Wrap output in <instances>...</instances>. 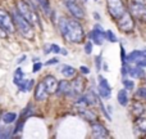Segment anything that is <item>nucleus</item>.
<instances>
[{
	"mask_svg": "<svg viewBox=\"0 0 146 139\" xmlns=\"http://www.w3.org/2000/svg\"><path fill=\"white\" fill-rule=\"evenodd\" d=\"M49 95V91L48 89H46L45 84L41 81V83H38L37 85H36L35 88V99L36 101H46V98H48Z\"/></svg>",
	"mask_w": 146,
	"mask_h": 139,
	"instance_id": "10",
	"label": "nucleus"
},
{
	"mask_svg": "<svg viewBox=\"0 0 146 139\" xmlns=\"http://www.w3.org/2000/svg\"><path fill=\"white\" fill-rule=\"evenodd\" d=\"M92 15H94V18H95L96 21H100V14H99V13L94 12V13H92Z\"/></svg>",
	"mask_w": 146,
	"mask_h": 139,
	"instance_id": "38",
	"label": "nucleus"
},
{
	"mask_svg": "<svg viewBox=\"0 0 146 139\" xmlns=\"http://www.w3.org/2000/svg\"><path fill=\"white\" fill-rule=\"evenodd\" d=\"M117 25H118L119 30L123 31V32H132L135 28V21H133V17L129 12H124L122 14L121 18L115 21Z\"/></svg>",
	"mask_w": 146,
	"mask_h": 139,
	"instance_id": "5",
	"label": "nucleus"
},
{
	"mask_svg": "<svg viewBox=\"0 0 146 139\" xmlns=\"http://www.w3.org/2000/svg\"><path fill=\"white\" fill-rule=\"evenodd\" d=\"M95 1H98V0H95Z\"/></svg>",
	"mask_w": 146,
	"mask_h": 139,
	"instance_id": "43",
	"label": "nucleus"
},
{
	"mask_svg": "<svg viewBox=\"0 0 146 139\" xmlns=\"http://www.w3.org/2000/svg\"><path fill=\"white\" fill-rule=\"evenodd\" d=\"M136 121H137L136 122L137 129L141 133H146V119H137Z\"/></svg>",
	"mask_w": 146,
	"mask_h": 139,
	"instance_id": "26",
	"label": "nucleus"
},
{
	"mask_svg": "<svg viewBox=\"0 0 146 139\" xmlns=\"http://www.w3.org/2000/svg\"><path fill=\"white\" fill-rule=\"evenodd\" d=\"M32 113H33V111H32V104H28V106L26 107L25 109H23V112H22V115H21V117H22L23 120H26L27 117H30Z\"/></svg>",
	"mask_w": 146,
	"mask_h": 139,
	"instance_id": "27",
	"label": "nucleus"
},
{
	"mask_svg": "<svg viewBox=\"0 0 146 139\" xmlns=\"http://www.w3.org/2000/svg\"><path fill=\"white\" fill-rule=\"evenodd\" d=\"M33 84H35V81H33L32 79H30V80H25V79H23V80L18 84V89H19L21 91H30L31 89H32Z\"/></svg>",
	"mask_w": 146,
	"mask_h": 139,
	"instance_id": "17",
	"label": "nucleus"
},
{
	"mask_svg": "<svg viewBox=\"0 0 146 139\" xmlns=\"http://www.w3.org/2000/svg\"><path fill=\"white\" fill-rule=\"evenodd\" d=\"M135 1H137V3H144V4H146V0H135Z\"/></svg>",
	"mask_w": 146,
	"mask_h": 139,
	"instance_id": "42",
	"label": "nucleus"
},
{
	"mask_svg": "<svg viewBox=\"0 0 146 139\" xmlns=\"http://www.w3.org/2000/svg\"><path fill=\"white\" fill-rule=\"evenodd\" d=\"M80 115L83 117V119H86V121H95V119H96L95 113H94L92 111H88V109H86V108L80 109Z\"/></svg>",
	"mask_w": 146,
	"mask_h": 139,
	"instance_id": "19",
	"label": "nucleus"
},
{
	"mask_svg": "<svg viewBox=\"0 0 146 139\" xmlns=\"http://www.w3.org/2000/svg\"><path fill=\"white\" fill-rule=\"evenodd\" d=\"M98 93L101 98L104 99H109L111 97V89H106V88H101L98 85Z\"/></svg>",
	"mask_w": 146,
	"mask_h": 139,
	"instance_id": "21",
	"label": "nucleus"
},
{
	"mask_svg": "<svg viewBox=\"0 0 146 139\" xmlns=\"http://www.w3.org/2000/svg\"><path fill=\"white\" fill-rule=\"evenodd\" d=\"M25 59H26V56H22V57H21V58H18L17 63H18V64H19V63H22V62L25 61Z\"/></svg>",
	"mask_w": 146,
	"mask_h": 139,
	"instance_id": "39",
	"label": "nucleus"
},
{
	"mask_svg": "<svg viewBox=\"0 0 146 139\" xmlns=\"http://www.w3.org/2000/svg\"><path fill=\"white\" fill-rule=\"evenodd\" d=\"M59 31L63 35L64 39H67L71 43L80 44L85 39V31L83 27L77 19H72V18L62 17L59 18Z\"/></svg>",
	"mask_w": 146,
	"mask_h": 139,
	"instance_id": "1",
	"label": "nucleus"
},
{
	"mask_svg": "<svg viewBox=\"0 0 146 139\" xmlns=\"http://www.w3.org/2000/svg\"><path fill=\"white\" fill-rule=\"evenodd\" d=\"M36 1H37L38 8H40L46 15L50 14L51 9H50V3H49V0H36Z\"/></svg>",
	"mask_w": 146,
	"mask_h": 139,
	"instance_id": "18",
	"label": "nucleus"
},
{
	"mask_svg": "<svg viewBox=\"0 0 146 139\" xmlns=\"http://www.w3.org/2000/svg\"><path fill=\"white\" fill-rule=\"evenodd\" d=\"M60 54H63V56H67V54H68V52H67V50H66V49L60 48Z\"/></svg>",
	"mask_w": 146,
	"mask_h": 139,
	"instance_id": "40",
	"label": "nucleus"
},
{
	"mask_svg": "<svg viewBox=\"0 0 146 139\" xmlns=\"http://www.w3.org/2000/svg\"><path fill=\"white\" fill-rule=\"evenodd\" d=\"M88 39L96 45H103L104 40H105V31L103 30L100 25H95L88 34Z\"/></svg>",
	"mask_w": 146,
	"mask_h": 139,
	"instance_id": "8",
	"label": "nucleus"
},
{
	"mask_svg": "<svg viewBox=\"0 0 146 139\" xmlns=\"http://www.w3.org/2000/svg\"><path fill=\"white\" fill-rule=\"evenodd\" d=\"M106 4H108V12L111 15V18L114 19H118L122 17L124 12H126V8L122 0H106Z\"/></svg>",
	"mask_w": 146,
	"mask_h": 139,
	"instance_id": "4",
	"label": "nucleus"
},
{
	"mask_svg": "<svg viewBox=\"0 0 146 139\" xmlns=\"http://www.w3.org/2000/svg\"><path fill=\"white\" fill-rule=\"evenodd\" d=\"M129 71H131V63H128V62H123V64H122V76L123 77H127V76L129 75Z\"/></svg>",
	"mask_w": 146,
	"mask_h": 139,
	"instance_id": "24",
	"label": "nucleus"
},
{
	"mask_svg": "<svg viewBox=\"0 0 146 139\" xmlns=\"http://www.w3.org/2000/svg\"><path fill=\"white\" fill-rule=\"evenodd\" d=\"M12 18H13V21H14L15 28H18L19 32L22 34L25 38H27V39L33 38V25H31L27 19H25L18 12H13Z\"/></svg>",
	"mask_w": 146,
	"mask_h": 139,
	"instance_id": "2",
	"label": "nucleus"
},
{
	"mask_svg": "<svg viewBox=\"0 0 146 139\" xmlns=\"http://www.w3.org/2000/svg\"><path fill=\"white\" fill-rule=\"evenodd\" d=\"M17 12L22 15L25 19H27L31 25H35V23H40L37 19V14H36V10L31 7L30 4H27L23 0H18L17 3Z\"/></svg>",
	"mask_w": 146,
	"mask_h": 139,
	"instance_id": "3",
	"label": "nucleus"
},
{
	"mask_svg": "<svg viewBox=\"0 0 146 139\" xmlns=\"http://www.w3.org/2000/svg\"><path fill=\"white\" fill-rule=\"evenodd\" d=\"M69 91H71V84H69V81H67V80L59 81L55 93L58 95H68Z\"/></svg>",
	"mask_w": 146,
	"mask_h": 139,
	"instance_id": "12",
	"label": "nucleus"
},
{
	"mask_svg": "<svg viewBox=\"0 0 146 139\" xmlns=\"http://www.w3.org/2000/svg\"><path fill=\"white\" fill-rule=\"evenodd\" d=\"M117 99H118V103L121 104V106L126 107L127 104H128V90L127 89H121V90L118 91V94H117Z\"/></svg>",
	"mask_w": 146,
	"mask_h": 139,
	"instance_id": "14",
	"label": "nucleus"
},
{
	"mask_svg": "<svg viewBox=\"0 0 146 139\" xmlns=\"http://www.w3.org/2000/svg\"><path fill=\"white\" fill-rule=\"evenodd\" d=\"M80 70H81V72H82L83 75H88V73H90V68H88L87 66H81Z\"/></svg>",
	"mask_w": 146,
	"mask_h": 139,
	"instance_id": "36",
	"label": "nucleus"
},
{
	"mask_svg": "<svg viewBox=\"0 0 146 139\" xmlns=\"http://www.w3.org/2000/svg\"><path fill=\"white\" fill-rule=\"evenodd\" d=\"M22 80H23V71L19 67V68H17L15 70V72H14V84L15 85H18Z\"/></svg>",
	"mask_w": 146,
	"mask_h": 139,
	"instance_id": "23",
	"label": "nucleus"
},
{
	"mask_svg": "<svg viewBox=\"0 0 146 139\" xmlns=\"http://www.w3.org/2000/svg\"><path fill=\"white\" fill-rule=\"evenodd\" d=\"M136 66H140V67H146V57H140L139 59H136V61L133 62Z\"/></svg>",
	"mask_w": 146,
	"mask_h": 139,
	"instance_id": "30",
	"label": "nucleus"
},
{
	"mask_svg": "<svg viewBox=\"0 0 146 139\" xmlns=\"http://www.w3.org/2000/svg\"><path fill=\"white\" fill-rule=\"evenodd\" d=\"M3 122L4 124H7V125H9V124H13V122L17 120V115L14 113V112H7V113H4L3 115Z\"/></svg>",
	"mask_w": 146,
	"mask_h": 139,
	"instance_id": "20",
	"label": "nucleus"
},
{
	"mask_svg": "<svg viewBox=\"0 0 146 139\" xmlns=\"http://www.w3.org/2000/svg\"><path fill=\"white\" fill-rule=\"evenodd\" d=\"M92 46H94V43L91 40L86 41V44H85V53L86 54H91V53H92Z\"/></svg>",
	"mask_w": 146,
	"mask_h": 139,
	"instance_id": "29",
	"label": "nucleus"
},
{
	"mask_svg": "<svg viewBox=\"0 0 146 139\" xmlns=\"http://www.w3.org/2000/svg\"><path fill=\"white\" fill-rule=\"evenodd\" d=\"M98 104H99V106H100V109H101V111H103L104 116H105L106 119L109 120V121H111V116H110V115H109V112L106 111V108H105V106H104V104H103V102H101V101H99V103H98Z\"/></svg>",
	"mask_w": 146,
	"mask_h": 139,
	"instance_id": "28",
	"label": "nucleus"
},
{
	"mask_svg": "<svg viewBox=\"0 0 146 139\" xmlns=\"http://www.w3.org/2000/svg\"><path fill=\"white\" fill-rule=\"evenodd\" d=\"M58 62H59V59H58V58H51L50 61L46 62V66H50V64H56Z\"/></svg>",
	"mask_w": 146,
	"mask_h": 139,
	"instance_id": "37",
	"label": "nucleus"
},
{
	"mask_svg": "<svg viewBox=\"0 0 146 139\" xmlns=\"http://www.w3.org/2000/svg\"><path fill=\"white\" fill-rule=\"evenodd\" d=\"M140 57H146V50H140V49H137V50L131 52V53L126 57V62L133 63V62L136 61V59H139Z\"/></svg>",
	"mask_w": 146,
	"mask_h": 139,
	"instance_id": "13",
	"label": "nucleus"
},
{
	"mask_svg": "<svg viewBox=\"0 0 146 139\" xmlns=\"http://www.w3.org/2000/svg\"><path fill=\"white\" fill-rule=\"evenodd\" d=\"M41 67H42V63H41V62H37V61H36L35 63H33L32 71H33V72H38V71L41 70Z\"/></svg>",
	"mask_w": 146,
	"mask_h": 139,
	"instance_id": "34",
	"label": "nucleus"
},
{
	"mask_svg": "<svg viewBox=\"0 0 146 139\" xmlns=\"http://www.w3.org/2000/svg\"><path fill=\"white\" fill-rule=\"evenodd\" d=\"M103 71H109V66H108V63H103Z\"/></svg>",
	"mask_w": 146,
	"mask_h": 139,
	"instance_id": "41",
	"label": "nucleus"
},
{
	"mask_svg": "<svg viewBox=\"0 0 146 139\" xmlns=\"http://www.w3.org/2000/svg\"><path fill=\"white\" fill-rule=\"evenodd\" d=\"M0 28L8 34H13L15 31L14 21H13L12 15L4 9H0Z\"/></svg>",
	"mask_w": 146,
	"mask_h": 139,
	"instance_id": "6",
	"label": "nucleus"
},
{
	"mask_svg": "<svg viewBox=\"0 0 146 139\" xmlns=\"http://www.w3.org/2000/svg\"><path fill=\"white\" fill-rule=\"evenodd\" d=\"M129 76L132 79H142L145 76V70L144 67H140V66H135V67H131V71H129Z\"/></svg>",
	"mask_w": 146,
	"mask_h": 139,
	"instance_id": "16",
	"label": "nucleus"
},
{
	"mask_svg": "<svg viewBox=\"0 0 146 139\" xmlns=\"http://www.w3.org/2000/svg\"><path fill=\"white\" fill-rule=\"evenodd\" d=\"M129 13L136 19L141 21V22H146V4H144V3L133 1L129 5Z\"/></svg>",
	"mask_w": 146,
	"mask_h": 139,
	"instance_id": "7",
	"label": "nucleus"
},
{
	"mask_svg": "<svg viewBox=\"0 0 146 139\" xmlns=\"http://www.w3.org/2000/svg\"><path fill=\"white\" fill-rule=\"evenodd\" d=\"M136 97H139V98H142L146 101V88H140L139 90L136 91Z\"/></svg>",
	"mask_w": 146,
	"mask_h": 139,
	"instance_id": "33",
	"label": "nucleus"
},
{
	"mask_svg": "<svg viewBox=\"0 0 146 139\" xmlns=\"http://www.w3.org/2000/svg\"><path fill=\"white\" fill-rule=\"evenodd\" d=\"M126 49L123 48V45H121V58H122V63L126 62Z\"/></svg>",
	"mask_w": 146,
	"mask_h": 139,
	"instance_id": "35",
	"label": "nucleus"
},
{
	"mask_svg": "<svg viewBox=\"0 0 146 139\" xmlns=\"http://www.w3.org/2000/svg\"><path fill=\"white\" fill-rule=\"evenodd\" d=\"M49 49H50V53H60V46L56 45V44H49Z\"/></svg>",
	"mask_w": 146,
	"mask_h": 139,
	"instance_id": "32",
	"label": "nucleus"
},
{
	"mask_svg": "<svg viewBox=\"0 0 146 139\" xmlns=\"http://www.w3.org/2000/svg\"><path fill=\"white\" fill-rule=\"evenodd\" d=\"M42 83L45 84V86H46V89H48L49 94L55 93V91H56V88H58V80H56L54 76H51V75L45 76V77H44V80H42Z\"/></svg>",
	"mask_w": 146,
	"mask_h": 139,
	"instance_id": "11",
	"label": "nucleus"
},
{
	"mask_svg": "<svg viewBox=\"0 0 146 139\" xmlns=\"http://www.w3.org/2000/svg\"><path fill=\"white\" fill-rule=\"evenodd\" d=\"M59 71H60V73L64 77H73L76 75V68L72 67L71 64H62Z\"/></svg>",
	"mask_w": 146,
	"mask_h": 139,
	"instance_id": "15",
	"label": "nucleus"
},
{
	"mask_svg": "<svg viewBox=\"0 0 146 139\" xmlns=\"http://www.w3.org/2000/svg\"><path fill=\"white\" fill-rule=\"evenodd\" d=\"M91 132L95 138H106L109 135V132L104 125H101L100 122H92L91 124Z\"/></svg>",
	"mask_w": 146,
	"mask_h": 139,
	"instance_id": "9",
	"label": "nucleus"
},
{
	"mask_svg": "<svg viewBox=\"0 0 146 139\" xmlns=\"http://www.w3.org/2000/svg\"><path fill=\"white\" fill-rule=\"evenodd\" d=\"M105 39L109 41V43H118V38H117V35L111 30L105 31Z\"/></svg>",
	"mask_w": 146,
	"mask_h": 139,
	"instance_id": "22",
	"label": "nucleus"
},
{
	"mask_svg": "<svg viewBox=\"0 0 146 139\" xmlns=\"http://www.w3.org/2000/svg\"><path fill=\"white\" fill-rule=\"evenodd\" d=\"M122 84H123L124 89H127V90H133V88H135V83L127 77H124L123 80H122Z\"/></svg>",
	"mask_w": 146,
	"mask_h": 139,
	"instance_id": "25",
	"label": "nucleus"
},
{
	"mask_svg": "<svg viewBox=\"0 0 146 139\" xmlns=\"http://www.w3.org/2000/svg\"><path fill=\"white\" fill-rule=\"evenodd\" d=\"M101 64H103V58H101V54H99V56L95 58V67H96V71H100V70H101Z\"/></svg>",
	"mask_w": 146,
	"mask_h": 139,
	"instance_id": "31",
	"label": "nucleus"
}]
</instances>
